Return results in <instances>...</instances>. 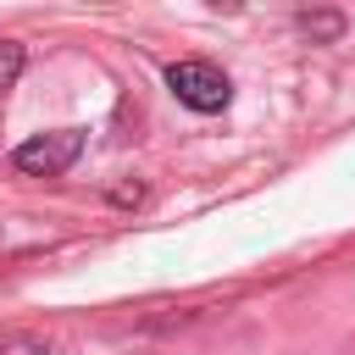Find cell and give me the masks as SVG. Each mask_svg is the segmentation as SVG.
<instances>
[{"mask_svg":"<svg viewBox=\"0 0 355 355\" xmlns=\"http://www.w3.org/2000/svg\"><path fill=\"white\" fill-rule=\"evenodd\" d=\"M166 89H172L189 111H222V105L233 100L227 72H216L211 61H172V67H166Z\"/></svg>","mask_w":355,"mask_h":355,"instance_id":"1","label":"cell"},{"mask_svg":"<svg viewBox=\"0 0 355 355\" xmlns=\"http://www.w3.org/2000/svg\"><path fill=\"white\" fill-rule=\"evenodd\" d=\"M83 155V133L78 128H55V133H39V139H28V144H17V172H28V178H61L72 161Z\"/></svg>","mask_w":355,"mask_h":355,"instance_id":"2","label":"cell"},{"mask_svg":"<svg viewBox=\"0 0 355 355\" xmlns=\"http://www.w3.org/2000/svg\"><path fill=\"white\" fill-rule=\"evenodd\" d=\"M17 72H22V44L17 39H0V94L17 83Z\"/></svg>","mask_w":355,"mask_h":355,"instance_id":"3","label":"cell"},{"mask_svg":"<svg viewBox=\"0 0 355 355\" xmlns=\"http://www.w3.org/2000/svg\"><path fill=\"white\" fill-rule=\"evenodd\" d=\"M0 355H44V338H0Z\"/></svg>","mask_w":355,"mask_h":355,"instance_id":"4","label":"cell"},{"mask_svg":"<svg viewBox=\"0 0 355 355\" xmlns=\"http://www.w3.org/2000/svg\"><path fill=\"white\" fill-rule=\"evenodd\" d=\"M211 6H239V0H211Z\"/></svg>","mask_w":355,"mask_h":355,"instance_id":"5","label":"cell"}]
</instances>
